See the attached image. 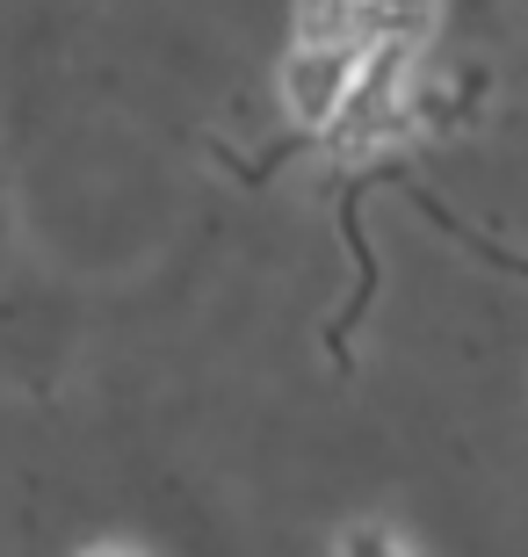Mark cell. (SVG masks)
Here are the masks:
<instances>
[{
  "label": "cell",
  "instance_id": "obj_4",
  "mask_svg": "<svg viewBox=\"0 0 528 557\" xmlns=\"http://www.w3.org/2000/svg\"><path fill=\"white\" fill-rule=\"evenodd\" d=\"M369 8V44H398V51H420L442 22V0H363Z\"/></svg>",
  "mask_w": 528,
  "mask_h": 557
},
{
  "label": "cell",
  "instance_id": "obj_5",
  "mask_svg": "<svg viewBox=\"0 0 528 557\" xmlns=\"http://www.w3.org/2000/svg\"><path fill=\"white\" fill-rule=\"evenodd\" d=\"M333 557H420L391 521H347L341 536H333Z\"/></svg>",
  "mask_w": 528,
  "mask_h": 557
},
{
  "label": "cell",
  "instance_id": "obj_6",
  "mask_svg": "<svg viewBox=\"0 0 528 557\" xmlns=\"http://www.w3.org/2000/svg\"><path fill=\"white\" fill-rule=\"evenodd\" d=\"M81 557H145V550H138V543H87Z\"/></svg>",
  "mask_w": 528,
  "mask_h": 557
},
{
  "label": "cell",
  "instance_id": "obj_1",
  "mask_svg": "<svg viewBox=\"0 0 528 557\" xmlns=\"http://www.w3.org/2000/svg\"><path fill=\"white\" fill-rule=\"evenodd\" d=\"M413 59H420V51H398V44H369V51H363L355 95H347L341 124L326 131V138H333V152L363 160V152L391 145L398 131L413 124V116H420V73H413Z\"/></svg>",
  "mask_w": 528,
  "mask_h": 557
},
{
  "label": "cell",
  "instance_id": "obj_3",
  "mask_svg": "<svg viewBox=\"0 0 528 557\" xmlns=\"http://www.w3.org/2000/svg\"><path fill=\"white\" fill-rule=\"evenodd\" d=\"M311 51H369V8L363 0H297V37Z\"/></svg>",
  "mask_w": 528,
  "mask_h": 557
},
{
  "label": "cell",
  "instance_id": "obj_2",
  "mask_svg": "<svg viewBox=\"0 0 528 557\" xmlns=\"http://www.w3.org/2000/svg\"><path fill=\"white\" fill-rule=\"evenodd\" d=\"M355 73H363V51H311V44H290L283 73H275L283 116L297 131H333L347 95H355Z\"/></svg>",
  "mask_w": 528,
  "mask_h": 557
}]
</instances>
